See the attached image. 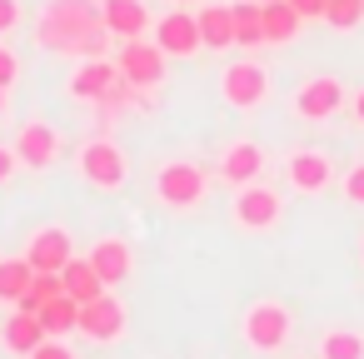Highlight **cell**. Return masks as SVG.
<instances>
[{
  "mask_svg": "<svg viewBox=\"0 0 364 359\" xmlns=\"http://www.w3.org/2000/svg\"><path fill=\"white\" fill-rule=\"evenodd\" d=\"M155 200L165 210H195L205 200V170L195 160H170L155 175Z\"/></svg>",
  "mask_w": 364,
  "mask_h": 359,
  "instance_id": "cell-3",
  "label": "cell"
},
{
  "mask_svg": "<svg viewBox=\"0 0 364 359\" xmlns=\"http://www.w3.org/2000/svg\"><path fill=\"white\" fill-rule=\"evenodd\" d=\"M6 349H16V354H31L36 344H46L50 334H46V324H41V314H26V309H16L11 319H6Z\"/></svg>",
  "mask_w": 364,
  "mask_h": 359,
  "instance_id": "cell-21",
  "label": "cell"
},
{
  "mask_svg": "<svg viewBox=\"0 0 364 359\" xmlns=\"http://www.w3.org/2000/svg\"><path fill=\"white\" fill-rule=\"evenodd\" d=\"M359 259H364V240H359Z\"/></svg>",
  "mask_w": 364,
  "mask_h": 359,
  "instance_id": "cell-36",
  "label": "cell"
},
{
  "mask_svg": "<svg viewBox=\"0 0 364 359\" xmlns=\"http://www.w3.org/2000/svg\"><path fill=\"white\" fill-rule=\"evenodd\" d=\"M80 175L95 185V190H120L125 180H130V160L120 155V145H110V140H90V145H80Z\"/></svg>",
  "mask_w": 364,
  "mask_h": 359,
  "instance_id": "cell-5",
  "label": "cell"
},
{
  "mask_svg": "<svg viewBox=\"0 0 364 359\" xmlns=\"http://www.w3.org/2000/svg\"><path fill=\"white\" fill-rule=\"evenodd\" d=\"M155 45H160L170 60H190L195 50H205V41H200V21H195L190 11H170V16H160V21H155Z\"/></svg>",
  "mask_w": 364,
  "mask_h": 359,
  "instance_id": "cell-8",
  "label": "cell"
},
{
  "mask_svg": "<svg viewBox=\"0 0 364 359\" xmlns=\"http://www.w3.org/2000/svg\"><path fill=\"white\" fill-rule=\"evenodd\" d=\"M289 6L299 11V21H324V6H329V0H289Z\"/></svg>",
  "mask_w": 364,
  "mask_h": 359,
  "instance_id": "cell-32",
  "label": "cell"
},
{
  "mask_svg": "<svg viewBox=\"0 0 364 359\" xmlns=\"http://www.w3.org/2000/svg\"><path fill=\"white\" fill-rule=\"evenodd\" d=\"M26 259H31V269H41V274H60V269L75 259V245H70V235H65L60 225H46V230L31 235Z\"/></svg>",
  "mask_w": 364,
  "mask_h": 359,
  "instance_id": "cell-13",
  "label": "cell"
},
{
  "mask_svg": "<svg viewBox=\"0 0 364 359\" xmlns=\"http://www.w3.org/2000/svg\"><path fill=\"white\" fill-rule=\"evenodd\" d=\"M16 170H21V160H16V150H11V145H0V185H6V180H11Z\"/></svg>",
  "mask_w": 364,
  "mask_h": 359,
  "instance_id": "cell-33",
  "label": "cell"
},
{
  "mask_svg": "<svg viewBox=\"0 0 364 359\" xmlns=\"http://www.w3.org/2000/svg\"><path fill=\"white\" fill-rule=\"evenodd\" d=\"M220 95H225V105H235V110H255V105H264V95H269V75H264V65H255V60H235V65H225V75H220Z\"/></svg>",
  "mask_w": 364,
  "mask_h": 359,
  "instance_id": "cell-7",
  "label": "cell"
},
{
  "mask_svg": "<svg viewBox=\"0 0 364 359\" xmlns=\"http://www.w3.org/2000/svg\"><path fill=\"white\" fill-rule=\"evenodd\" d=\"M364 21V0H329L324 6V26H334V31H354Z\"/></svg>",
  "mask_w": 364,
  "mask_h": 359,
  "instance_id": "cell-27",
  "label": "cell"
},
{
  "mask_svg": "<svg viewBox=\"0 0 364 359\" xmlns=\"http://www.w3.org/2000/svg\"><path fill=\"white\" fill-rule=\"evenodd\" d=\"M31 279H36V269H31V259H26V254L0 259V299H6V304H16V299L31 289Z\"/></svg>",
  "mask_w": 364,
  "mask_h": 359,
  "instance_id": "cell-23",
  "label": "cell"
},
{
  "mask_svg": "<svg viewBox=\"0 0 364 359\" xmlns=\"http://www.w3.org/2000/svg\"><path fill=\"white\" fill-rule=\"evenodd\" d=\"M319 359H364V334L359 329H324Z\"/></svg>",
  "mask_w": 364,
  "mask_h": 359,
  "instance_id": "cell-24",
  "label": "cell"
},
{
  "mask_svg": "<svg viewBox=\"0 0 364 359\" xmlns=\"http://www.w3.org/2000/svg\"><path fill=\"white\" fill-rule=\"evenodd\" d=\"M16 70H21V65H16V55L0 45V90H11V85H16Z\"/></svg>",
  "mask_w": 364,
  "mask_h": 359,
  "instance_id": "cell-31",
  "label": "cell"
},
{
  "mask_svg": "<svg viewBox=\"0 0 364 359\" xmlns=\"http://www.w3.org/2000/svg\"><path fill=\"white\" fill-rule=\"evenodd\" d=\"M26 359H75V354H70L65 344H55V339H46V344H36V349H31Z\"/></svg>",
  "mask_w": 364,
  "mask_h": 359,
  "instance_id": "cell-30",
  "label": "cell"
},
{
  "mask_svg": "<svg viewBox=\"0 0 364 359\" xmlns=\"http://www.w3.org/2000/svg\"><path fill=\"white\" fill-rule=\"evenodd\" d=\"M85 339H95V344H110V339H120L125 334V304L105 289L100 299H90V304H80V324H75Z\"/></svg>",
  "mask_w": 364,
  "mask_h": 359,
  "instance_id": "cell-10",
  "label": "cell"
},
{
  "mask_svg": "<svg viewBox=\"0 0 364 359\" xmlns=\"http://www.w3.org/2000/svg\"><path fill=\"white\" fill-rule=\"evenodd\" d=\"M344 200H349V205H364V165H354V170L344 175Z\"/></svg>",
  "mask_w": 364,
  "mask_h": 359,
  "instance_id": "cell-28",
  "label": "cell"
},
{
  "mask_svg": "<svg viewBox=\"0 0 364 359\" xmlns=\"http://www.w3.org/2000/svg\"><path fill=\"white\" fill-rule=\"evenodd\" d=\"M165 60H170V55H165L155 41H125L120 55H115L120 75H125L135 90H155V85L165 80Z\"/></svg>",
  "mask_w": 364,
  "mask_h": 359,
  "instance_id": "cell-6",
  "label": "cell"
},
{
  "mask_svg": "<svg viewBox=\"0 0 364 359\" xmlns=\"http://www.w3.org/2000/svg\"><path fill=\"white\" fill-rule=\"evenodd\" d=\"M259 170H264V150L255 145V140H235V145H225V155H220V180L225 185H250V180H259Z\"/></svg>",
  "mask_w": 364,
  "mask_h": 359,
  "instance_id": "cell-16",
  "label": "cell"
},
{
  "mask_svg": "<svg viewBox=\"0 0 364 359\" xmlns=\"http://www.w3.org/2000/svg\"><path fill=\"white\" fill-rule=\"evenodd\" d=\"M21 26V0H0V36H11Z\"/></svg>",
  "mask_w": 364,
  "mask_h": 359,
  "instance_id": "cell-29",
  "label": "cell"
},
{
  "mask_svg": "<svg viewBox=\"0 0 364 359\" xmlns=\"http://www.w3.org/2000/svg\"><path fill=\"white\" fill-rule=\"evenodd\" d=\"M36 41L55 55H80L100 60L110 50V31L100 21V0H46L36 21Z\"/></svg>",
  "mask_w": 364,
  "mask_h": 359,
  "instance_id": "cell-1",
  "label": "cell"
},
{
  "mask_svg": "<svg viewBox=\"0 0 364 359\" xmlns=\"http://www.w3.org/2000/svg\"><path fill=\"white\" fill-rule=\"evenodd\" d=\"M60 294V274H41L36 269V279H31V289L16 299V309H26V314H41V304H50Z\"/></svg>",
  "mask_w": 364,
  "mask_h": 359,
  "instance_id": "cell-26",
  "label": "cell"
},
{
  "mask_svg": "<svg viewBox=\"0 0 364 359\" xmlns=\"http://www.w3.org/2000/svg\"><path fill=\"white\" fill-rule=\"evenodd\" d=\"M90 264H95V274L105 279V289H115V284H125L130 279V245L120 240V235H105V240H95V250L85 254Z\"/></svg>",
  "mask_w": 364,
  "mask_h": 359,
  "instance_id": "cell-17",
  "label": "cell"
},
{
  "mask_svg": "<svg viewBox=\"0 0 364 359\" xmlns=\"http://www.w3.org/2000/svg\"><path fill=\"white\" fill-rule=\"evenodd\" d=\"M344 85L334 80V75H314V80H304L299 85V95H294V110L304 115V120H334L339 110H344Z\"/></svg>",
  "mask_w": 364,
  "mask_h": 359,
  "instance_id": "cell-11",
  "label": "cell"
},
{
  "mask_svg": "<svg viewBox=\"0 0 364 359\" xmlns=\"http://www.w3.org/2000/svg\"><path fill=\"white\" fill-rule=\"evenodd\" d=\"M259 26H264V45H289L299 36V11L289 6V0H264Z\"/></svg>",
  "mask_w": 364,
  "mask_h": 359,
  "instance_id": "cell-18",
  "label": "cell"
},
{
  "mask_svg": "<svg viewBox=\"0 0 364 359\" xmlns=\"http://www.w3.org/2000/svg\"><path fill=\"white\" fill-rule=\"evenodd\" d=\"M100 21L115 41H140L150 31V11L145 0H100Z\"/></svg>",
  "mask_w": 364,
  "mask_h": 359,
  "instance_id": "cell-14",
  "label": "cell"
},
{
  "mask_svg": "<svg viewBox=\"0 0 364 359\" xmlns=\"http://www.w3.org/2000/svg\"><path fill=\"white\" fill-rule=\"evenodd\" d=\"M0 115H6V90H0Z\"/></svg>",
  "mask_w": 364,
  "mask_h": 359,
  "instance_id": "cell-35",
  "label": "cell"
},
{
  "mask_svg": "<svg viewBox=\"0 0 364 359\" xmlns=\"http://www.w3.org/2000/svg\"><path fill=\"white\" fill-rule=\"evenodd\" d=\"M16 160L21 165H31V170H46L50 160H55V150H60V135L46 125V120H31V125H21V135H16Z\"/></svg>",
  "mask_w": 364,
  "mask_h": 359,
  "instance_id": "cell-15",
  "label": "cell"
},
{
  "mask_svg": "<svg viewBox=\"0 0 364 359\" xmlns=\"http://www.w3.org/2000/svg\"><path fill=\"white\" fill-rule=\"evenodd\" d=\"M195 21H200L205 50H230V45H235V11H230V6H205Z\"/></svg>",
  "mask_w": 364,
  "mask_h": 359,
  "instance_id": "cell-20",
  "label": "cell"
},
{
  "mask_svg": "<svg viewBox=\"0 0 364 359\" xmlns=\"http://www.w3.org/2000/svg\"><path fill=\"white\" fill-rule=\"evenodd\" d=\"M41 324H46V334H50V339H60V334H70V329L80 324V304L60 289L50 304H41Z\"/></svg>",
  "mask_w": 364,
  "mask_h": 359,
  "instance_id": "cell-22",
  "label": "cell"
},
{
  "mask_svg": "<svg viewBox=\"0 0 364 359\" xmlns=\"http://www.w3.org/2000/svg\"><path fill=\"white\" fill-rule=\"evenodd\" d=\"M60 289H65L75 304H90V299H100V294H105V279L95 274V264H90V259H80V254H75V259L60 269Z\"/></svg>",
  "mask_w": 364,
  "mask_h": 359,
  "instance_id": "cell-19",
  "label": "cell"
},
{
  "mask_svg": "<svg viewBox=\"0 0 364 359\" xmlns=\"http://www.w3.org/2000/svg\"><path fill=\"white\" fill-rule=\"evenodd\" d=\"M230 11H235V45H245V50L264 45V26H259V0H240V6H230Z\"/></svg>",
  "mask_w": 364,
  "mask_h": 359,
  "instance_id": "cell-25",
  "label": "cell"
},
{
  "mask_svg": "<svg viewBox=\"0 0 364 359\" xmlns=\"http://www.w3.org/2000/svg\"><path fill=\"white\" fill-rule=\"evenodd\" d=\"M349 105H354V120H359V125H364V90H359V95H354V100H349Z\"/></svg>",
  "mask_w": 364,
  "mask_h": 359,
  "instance_id": "cell-34",
  "label": "cell"
},
{
  "mask_svg": "<svg viewBox=\"0 0 364 359\" xmlns=\"http://www.w3.org/2000/svg\"><path fill=\"white\" fill-rule=\"evenodd\" d=\"M120 85H125V75H120V65H115L110 55H100V60H85V65L70 75V95H75V100H90V105L110 100Z\"/></svg>",
  "mask_w": 364,
  "mask_h": 359,
  "instance_id": "cell-9",
  "label": "cell"
},
{
  "mask_svg": "<svg viewBox=\"0 0 364 359\" xmlns=\"http://www.w3.org/2000/svg\"><path fill=\"white\" fill-rule=\"evenodd\" d=\"M235 225L240 230H274L279 225V215H284V200H279V190H269V185H259V180H250V185H240V195H235Z\"/></svg>",
  "mask_w": 364,
  "mask_h": 359,
  "instance_id": "cell-4",
  "label": "cell"
},
{
  "mask_svg": "<svg viewBox=\"0 0 364 359\" xmlns=\"http://www.w3.org/2000/svg\"><path fill=\"white\" fill-rule=\"evenodd\" d=\"M259 6H264V0H259Z\"/></svg>",
  "mask_w": 364,
  "mask_h": 359,
  "instance_id": "cell-37",
  "label": "cell"
},
{
  "mask_svg": "<svg viewBox=\"0 0 364 359\" xmlns=\"http://www.w3.org/2000/svg\"><path fill=\"white\" fill-rule=\"evenodd\" d=\"M289 329H294V314H289L279 299H255V304L245 309V319H240V334H245V344H250L255 354L284 349V344H289Z\"/></svg>",
  "mask_w": 364,
  "mask_h": 359,
  "instance_id": "cell-2",
  "label": "cell"
},
{
  "mask_svg": "<svg viewBox=\"0 0 364 359\" xmlns=\"http://www.w3.org/2000/svg\"><path fill=\"white\" fill-rule=\"evenodd\" d=\"M284 180H289V190H299V195H319V190H329V180H334V160H329L324 150H294V155L284 160Z\"/></svg>",
  "mask_w": 364,
  "mask_h": 359,
  "instance_id": "cell-12",
  "label": "cell"
}]
</instances>
